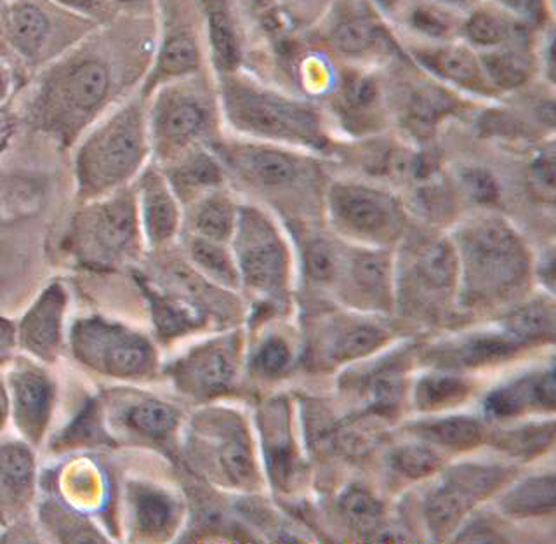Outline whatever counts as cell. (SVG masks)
Segmentation results:
<instances>
[{"label":"cell","instance_id":"9c48e42d","mask_svg":"<svg viewBox=\"0 0 556 544\" xmlns=\"http://www.w3.org/2000/svg\"><path fill=\"white\" fill-rule=\"evenodd\" d=\"M456 249L447 240H426L408 257L405 288L414 301L437 303L457 289Z\"/></svg>","mask_w":556,"mask_h":544},{"label":"cell","instance_id":"e0dca14e","mask_svg":"<svg viewBox=\"0 0 556 544\" xmlns=\"http://www.w3.org/2000/svg\"><path fill=\"white\" fill-rule=\"evenodd\" d=\"M329 37L334 48L346 56H367L387 45V36L372 14L356 2L339 11Z\"/></svg>","mask_w":556,"mask_h":544},{"label":"cell","instance_id":"f35d334b","mask_svg":"<svg viewBox=\"0 0 556 544\" xmlns=\"http://www.w3.org/2000/svg\"><path fill=\"white\" fill-rule=\"evenodd\" d=\"M555 425L553 421L544 425H530L518 430L504 431L495 437V445L508 451L513 456L532 457L541 454L553 444Z\"/></svg>","mask_w":556,"mask_h":544},{"label":"cell","instance_id":"7dc6e473","mask_svg":"<svg viewBox=\"0 0 556 544\" xmlns=\"http://www.w3.org/2000/svg\"><path fill=\"white\" fill-rule=\"evenodd\" d=\"M254 364H256L261 375H282L287 367L291 366V350L287 346L286 341L280 340V338H271L261 346Z\"/></svg>","mask_w":556,"mask_h":544},{"label":"cell","instance_id":"6f0895ef","mask_svg":"<svg viewBox=\"0 0 556 544\" xmlns=\"http://www.w3.org/2000/svg\"><path fill=\"white\" fill-rule=\"evenodd\" d=\"M439 2H443V4H460V2H466V0H439Z\"/></svg>","mask_w":556,"mask_h":544},{"label":"cell","instance_id":"681fc988","mask_svg":"<svg viewBox=\"0 0 556 544\" xmlns=\"http://www.w3.org/2000/svg\"><path fill=\"white\" fill-rule=\"evenodd\" d=\"M497 10L504 13L511 14L513 18L520 20V22L538 23L543 22L544 18V0H492Z\"/></svg>","mask_w":556,"mask_h":544},{"label":"cell","instance_id":"2e32d148","mask_svg":"<svg viewBox=\"0 0 556 544\" xmlns=\"http://www.w3.org/2000/svg\"><path fill=\"white\" fill-rule=\"evenodd\" d=\"M113 416L117 418L118 428L135 435L150 440H164L178 428V410L169 404L147 398V396H118Z\"/></svg>","mask_w":556,"mask_h":544},{"label":"cell","instance_id":"603a6c76","mask_svg":"<svg viewBox=\"0 0 556 544\" xmlns=\"http://www.w3.org/2000/svg\"><path fill=\"white\" fill-rule=\"evenodd\" d=\"M135 207L127 199L103 205L91 218V244L101 254H121L135 239Z\"/></svg>","mask_w":556,"mask_h":544},{"label":"cell","instance_id":"3957f363","mask_svg":"<svg viewBox=\"0 0 556 544\" xmlns=\"http://www.w3.org/2000/svg\"><path fill=\"white\" fill-rule=\"evenodd\" d=\"M235 263L249 288L277 296L289 282V251L274 222L256 207H242L235 223Z\"/></svg>","mask_w":556,"mask_h":544},{"label":"cell","instance_id":"83f0119b","mask_svg":"<svg viewBox=\"0 0 556 544\" xmlns=\"http://www.w3.org/2000/svg\"><path fill=\"white\" fill-rule=\"evenodd\" d=\"M506 331L518 346L552 340L555 334V306L547 300L530 301L506 318Z\"/></svg>","mask_w":556,"mask_h":544},{"label":"cell","instance_id":"4316f807","mask_svg":"<svg viewBox=\"0 0 556 544\" xmlns=\"http://www.w3.org/2000/svg\"><path fill=\"white\" fill-rule=\"evenodd\" d=\"M144 227L152 242H165L178 228V207L159 176L144 178Z\"/></svg>","mask_w":556,"mask_h":544},{"label":"cell","instance_id":"ee69618b","mask_svg":"<svg viewBox=\"0 0 556 544\" xmlns=\"http://www.w3.org/2000/svg\"><path fill=\"white\" fill-rule=\"evenodd\" d=\"M304 262H306V270H308L309 277L324 283L332 282L341 271V265H343L334 245L321 239L312 240L306 245Z\"/></svg>","mask_w":556,"mask_h":544},{"label":"cell","instance_id":"8992f818","mask_svg":"<svg viewBox=\"0 0 556 544\" xmlns=\"http://www.w3.org/2000/svg\"><path fill=\"white\" fill-rule=\"evenodd\" d=\"M75 357L113 378H141L155 369V350L147 338L98 318L80 320L72 331Z\"/></svg>","mask_w":556,"mask_h":544},{"label":"cell","instance_id":"30bf717a","mask_svg":"<svg viewBox=\"0 0 556 544\" xmlns=\"http://www.w3.org/2000/svg\"><path fill=\"white\" fill-rule=\"evenodd\" d=\"M141 159V132L132 118L112 127L84 162L89 187H109L129 176Z\"/></svg>","mask_w":556,"mask_h":544},{"label":"cell","instance_id":"9a60e30c","mask_svg":"<svg viewBox=\"0 0 556 544\" xmlns=\"http://www.w3.org/2000/svg\"><path fill=\"white\" fill-rule=\"evenodd\" d=\"M350 288L355 296L374 309H388L393 298L391 262L381 251H358L346 263Z\"/></svg>","mask_w":556,"mask_h":544},{"label":"cell","instance_id":"1f68e13d","mask_svg":"<svg viewBox=\"0 0 556 544\" xmlns=\"http://www.w3.org/2000/svg\"><path fill=\"white\" fill-rule=\"evenodd\" d=\"M205 126V112L199 103L188 98H178L167 105L162 115V135L173 143H188L199 136Z\"/></svg>","mask_w":556,"mask_h":544},{"label":"cell","instance_id":"8fae6325","mask_svg":"<svg viewBox=\"0 0 556 544\" xmlns=\"http://www.w3.org/2000/svg\"><path fill=\"white\" fill-rule=\"evenodd\" d=\"M13 393L14 419L23 435L31 442H39L46 433L51 416V379L39 367L31 364H17L9 378Z\"/></svg>","mask_w":556,"mask_h":544},{"label":"cell","instance_id":"4dcf8cb0","mask_svg":"<svg viewBox=\"0 0 556 544\" xmlns=\"http://www.w3.org/2000/svg\"><path fill=\"white\" fill-rule=\"evenodd\" d=\"M9 36L23 54L37 53L48 36V20L35 5H14L8 18Z\"/></svg>","mask_w":556,"mask_h":544},{"label":"cell","instance_id":"d4e9b609","mask_svg":"<svg viewBox=\"0 0 556 544\" xmlns=\"http://www.w3.org/2000/svg\"><path fill=\"white\" fill-rule=\"evenodd\" d=\"M527 23L513 18L511 14L497 10H477L471 13L465 25L463 34L466 40L475 48L494 49L501 46L523 42L527 40Z\"/></svg>","mask_w":556,"mask_h":544},{"label":"cell","instance_id":"7c38bea8","mask_svg":"<svg viewBox=\"0 0 556 544\" xmlns=\"http://www.w3.org/2000/svg\"><path fill=\"white\" fill-rule=\"evenodd\" d=\"M230 159L233 166L251 184L268 190H283L292 187L303 178L306 170L300 157L268 143L237 147L231 150Z\"/></svg>","mask_w":556,"mask_h":544},{"label":"cell","instance_id":"f907efd6","mask_svg":"<svg viewBox=\"0 0 556 544\" xmlns=\"http://www.w3.org/2000/svg\"><path fill=\"white\" fill-rule=\"evenodd\" d=\"M465 185L471 197H475L478 202H492L497 197V187H495L494 179L491 178L485 170L473 169L468 170L465 175Z\"/></svg>","mask_w":556,"mask_h":544},{"label":"cell","instance_id":"f6af8a7d","mask_svg":"<svg viewBox=\"0 0 556 544\" xmlns=\"http://www.w3.org/2000/svg\"><path fill=\"white\" fill-rule=\"evenodd\" d=\"M440 465L442 459L439 454L434 453L433 448L422 445H407L393 454V466L408 479L428 477L439 470Z\"/></svg>","mask_w":556,"mask_h":544},{"label":"cell","instance_id":"836d02e7","mask_svg":"<svg viewBox=\"0 0 556 544\" xmlns=\"http://www.w3.org/2000/svg\"><path fill=\"white\" fill-rule=\"evenodd\" d=\"M191 257L200 270L216 282L233 288L239 282V270L231 254L223 248L222 242L216 240L199 239L193 240L190 245Z\"/></svg>","mask_w":556,"mask_h":544},{"label":"cell","instance_id":"816d5d0a","mask_svg":"<svg viewBox=\"0 0 556 544\" xmlns=\"http://www.w3.org/2000/svg\"><path fill=\"white\" fill-rule=\"evenodd\" d=\"M534 176L539 184L553 192V184H555V159H553V150L543 152L539 155L538 161L534 162Z\"/></svg>","mask_w":556,"mask_h":544},{"label":"cell","instance_id":"484cf974","mask_svg":"<svg viewBox=\"0 0 556 544\" xmlns=\"http://www.w3.org/2000/svg\"><path fill=\"white\" fill-rule=\"evenodd\" d=\"M555 475L532 477L518 483L517 488H513L501 501V508L511 517L552 515L555 511Z\"/></svg>","mask_w":556,"mask_h":544},{"label":"cell","instance_id":"7bdbcfd3","mask_svg":"<svg viewBox=\"0 0 556 544\" xmlns=\"http://www.w3.org/2000/svg\"><path fill=\"white\" fill-rule=\"evenodd\" d=\"M199 66V49L188 36H176L167 40L162 49L159 72L162 75H185Z\"/></svg>","mask_w":556,"mask_h":544},{"label":"cell","instance_id":"6da1fadb","mask_svg":"<svg viewBox=\"0 0 556 544\" xmlns=\"http://www.w3.org/2000/svg\"><path fill=\"white\" fill-rule=\"evenodd\" d=\"M457 289L468 308H489L517 296L530 277V254L517 230L486 216L460 228L454 242Z\"/></svg>","mask_w":556,"mask_h":544},{"label":"cell","instance_id":"b9f144b4","mask_svg":"<svg viewBox=\"0 0 556 544\" xmlns=\"http://www.w3.org/2000/svg\"><path fill=\"white\" fill-rule=\"evenodd\" d=\"M155 312V324L159 332L165 338L181 336L190 331L199 324V315L195 309L185 305L181 301L167 300V298H155L153 303Z\"/></svg>","mask_w":556,"mask_h":544},{"label":"cell","instance_id":"db71d44e","mask_svg":"<svg viewBox=\"0 0 556 544\" xmlns=\"http://www.w3.org/2000/svg\"><path fill=\"white\" fill-rule=\"evenodd\" d=\"M63 4L72 5V8H77V10H96L98 5H100V0H60Z\"/></svg>","mask_w":556,"mask_h":544},{"label":"cell","instance_id":"d6986e66","mask_svg":"<svg viewBox=\"0 0 556 544\" xmlns=\"http://www.w3.org/2000/svg\"><path fill=\"white\" fill-rule=\"evenodd\" d=\"M459 106V101L451 92L440 86L421 84L408 92L402 110V121L410 135L425 140L433 136L442 121L456 114Z\"/></svg>","mask_w":556,"mask_h":544},{"label":"cell","instance_id":"f5cc1de1","mask_svg":"<svg viewBox=\"0 0 556 544\" xmlns=\"http://www.w3.org/2000/svg\"><path fill=\"white\" fill-rule=\"evenodd\" d=\"M13 344V332L5 326H0V360L5 357V353Z\"/></svg>","mask_w":556,"mask_h":544},{"label":"cell","instance_id":"d6a6232c","mask_svg":"<svg viewBox=\"0 0 556 544\" xmlns=\"http://www.w3.org/2000/svg\"><path fill=\"white\" fill-rule=\"evenodd\" d=\"M339 508L348 523L361 534H372L381 527L384 508L381 501L372 496L367 489L358 485L348 488L339 499Z\"/></svg>","mask_w":556,"mask_h":544},{"label":"cell","instance_id":"11a10c76","mask_svg":"<svg viewBox=\"0 0 556 544\" xmlns=\"http://www.w3.org/2000/svg\"><path fill=\"white\" fill-rule=\"evenodd\" d=\"M9 410V396L5 393L4 387L0 383V427L4 425L5 416H8Z\"/></svg>","mask_w":556,"mask_h":544},{"label":"cell","instance_id":"4fadbf2b","mask_svg":"<svg viewBox=\"0 0 556 544\" xmlns=\"http://www.w3.org/2000/svg\"><path fill=\"white\" fill-rule=\"evenodd\" d=\"M414 56L426 71L443 83L482 97L494 92L491 83L486 80L480 58L466 46H431L416 49Z\"/></svg>","mask_w":556,"mask_h":544},{"label":"cell","instance_id":"680465c9","mask_svg":"<svg viewBox=\"0 0 556 544\" xmlns=\"http://www.w3.org/2000/svg\"><path fill=\"white\" fill-rule=\"evenodd\" d=\"M2 91H4V77L0 74V94H2Z\"/></svg>","mask_w":556,"mask_h":544},{"label":"cell","instance_id":"74e56055","mask_svg":"<svg viewBox=\"0 0 556 544\" xmlns=\"http://www.w3.org/2000/svg\"><path fill=\"white\" fill-rule=\"evenodd\" d=\"M379 89L367 75H348L339 92V105L341 112L353 121H361L362 117H369L378 109Z\"/></svg>","mask_w":556,"mask_h":544},{"label":"cell","instance_id":"ac0fdd59","mask_svg":"<svg viewBox=\"0 0 556 544\" xmlns=\"http://www.w3.org/2000/svg\"><path fill=\"white\" fill-rule=\"evenodd\" d=\"M555 407V372L527 376L517 383L500 388L489 395L485 409L495 418H509L527 409H549Z\"/></svg>","mask_w":556,"mask_h":544},{"label":"cell","instance_id":"5bb4252c","mask_svg":"<svg viewBox=\"0 0 556 544\" xmlns=\"http://www.w3.org/2000/svg\"><path fill=\"white\" fill-rule=\"evenodd\" d=\"M65 296L60 289H49L30 309L20 327V343L42 360H54L61 344V317Z\"/></svg>","mask_w":556,"mask_h":544},{"label":"cell","instance_id":"f1b7e54d","mask_svg":"<svg viewBox=\"0 0 556 544\" xmlns=\"http://www.w3.org/2000/svg\"><path fill=\"white\" fill-rule=\"evenodd\" d=\"M388 332L369 322H352L341 327L327 346L330 360L350 362L381 349Z\"/></svg>","mask_w":556,"mask_h":544},{"label":"cell","instance_id":"60d3db41","mask_svg":"<svg viewBox=\"0 0 556 544\" xmlns=\"http://www.w3.org/2000/svg\"><path fill=\"white\" fill-rule=\"evenodd\" d=\"M208 34L217 65L222 66L223 71H235L240 62L239 40L222 5L214 4L208 11Z\"/></svg>","mask_w":556,"mask_h":544},{"label":"cell","instance_id":"d590c367","mask_svg":"<svg viewBox=\"0 0 556 544\" xmlns=\"http://www.w3.org/2000/svg\"><path fill=\"white\" fill-rule=\"evenodd\" d=\"M466 381L454 376H426L416 387V405L422 410H437L459 404L468 395Z\"/></svg>","mask_w":556,"mask_h":544},{"label":"cell","instance_id":"e575fe53","mask_svg":"<svg viewBox=\"0 0 556 544\" xmlns=\"http://www.w3.org/2000/svg\"><path fill=\"white\" fill-rule=\"evenodd\" d=\"M237 207L223 195L207 197L195 214V228L204 239L225 242L233 236Z\"/></svg>","mask_w":556,"mask_h":544},{"label":"cell","instance_id":"ba28073f","mask_svg":"<svg viewBox=\"0 0 556 544\" xmlns=\"http://www.w3.org/2000/svg\"><path fill=\"white\" fill-rule=\"evenodd\" d=\"M239 358V341L226 336L191 350L176 362L173 378L182 392L197 396H214L226 392L233 383Z\"/></svg>","mask_w":556,"mask_h":544},{"label":"cell","instance_id":"277c9868","mask_svg":"<svg viewBox=\"0 0 556 544\" xmlns=\"http://www.w3.org/2000/svg\"><path fill=\"white\" fill-rule=\"evenodd\" d=\"M334 227L370 245H388L404 236L407 214L396 197L367 185L336 184L329 192Z\"/></svg>","mask_w":556,"mask_h":544},{"label":"cell","instance_id":"cb8c5ba5","mask_svg":"<svg viewBox=\"0 0 556 544\" xmlns=\"http://www.w3.org/2000/svg\"><path fill=\"white\" fill-rule=\"evenodd\" d=\"M35 461L30 448L20 442L0 444V505L13 509L30 499Z\"/></svg>","mask_w":556,"mask_h":544},{"label":"cell","instance_id":"5b68a950","mask_svg":"<svg viewBox=\"0 0 556 544\" xmlns=\"http://www.w3.org/2000/svg\"><path fill=\"white\" fill-rule=\"evenodd\" d=\"M190 451L200 465L233 488L256 485V461L239 416L223 410L200 414L191 428Z\"/></svg>","mask_w":556,"mask_h":544},{"label":"cell","instance_id":"91938a15","mask_svg":"<svg viewBox=\"0 0 556 544\" xmlns=\"http://www.w3.org/2000/svg\"><path fill=\"white\" fill-rule=\"evenodd\" d=\"M122 2H136V0H122Z\"/></svg>","mask_w":556,"mask_h":544},{"label":"cell","instance_id":"52a82bcc","mask_svg":"<svg viewBox=\"0 0 556 544\" xmlns=\"http://www.w3.org/2000/svg\"><path fill=\"white\" fill-rule=\"evenodd\" d=\"M511 475V468L491 465L457 466L448 471L426 499L425 517L431 534L437 540L447 537L478 501L491 496Z\"/></svg>","mask_w":556,"mask_h":544},{"label":"cell","instance_id":"f546056e","mask_svg":"<svg viewBox=\"0 0 556 544\" xmlns=\"http://www.w3.org/2000/svg\"><path fill=\"white\" fill-rule=\"evenodd\" d=\"M414 430L417 435L428 442L454 448V451L477 447L485 435L483 433L485 430L480 421L468 418V416H452V418L439 419V421L422 422V425H417Z\"/></svg>","mask_w":556,"mask_h":544},{"label":"cell","instance_id":"8d00e7d4","mask_svg":"<svg viewBox=\"0 0 556 544\" xmlns=\"http://www.w3.org/2000/svg\"><path fill=\"white\" fill-rule=\"evenodd\" d=\"M109 72L101 63L87 62L75 68L70 75L68 89L70 100L80 109H92L103 100L109 91Z\"/></svg>","mask_w":556,"mask_h":544},{"label":"cell","instance_id":"ab89813d","mask_svg":"<svg viewBox=\"0 0 556 544\" xmlns=\"http://www.w3.org/2000/svg\"><path fill=\"white\" fill-rule=\"evenodd\" d=\"M518 344L504 336H477L473 340L466 341L454 353V360L460 366H483L495 360H504L517 352Z\"/></svg>","mask_w":556,"mask_h":544},{"label":"cell","instance_id":"9f6ffc18","mask_svg":"<svg viewBox=\"0 0 556 544\" xmlns=\"http://www.w3.org/2000/svg\"><path fill=\"white\" fill-rule=\"evenodd\" d=\"M379 4L384 5V8H395L399 4V0H378Z\"/></svg>","mask_w":556,"mask_h":544},{"label":"cell","instance_id":"ffe728a7","mask_svg":"<svg viewBox=\"0 0 556 544\" xmlns=\"http://www.w3.org/2000/svg\"><path fill=\"white\" fill-rule=\"evenodd\" d=\"M265 421L266 459L269 475L282 488H289L298 473V456H295L292 440L289 437V418L283 402H274L266 407L263 416Z\"/></svg>","mask_w":556,"mask_h":544},{"label":"cell","instance_id":"bcb514c9","mask_svg":"<svg viewBox=\"0 0 556 544\" xmlns=\"http://www.w3.org/2000/svg\"><path fill=\"white\" fill-rule=\"evenodd\" d=\"M222 181V173L213 159L199 155L188 161L176 175V184L181 190H199L214 187Z\"/></svg>","mask_w":556,"mask_h":544},{"label":"cell","instance_id":"7a4b0ae2","mask_svg":"<svg viewBox=\"0 0 556 544\" xmlns=\"http://www.w3.org/2000/svg\"><path fill=\"white\" fill-rule=\"evenodd\" d=\"M226 115L240 131L271 143L324 149L320 115L308 103L260 86L230 83L225 91Z\"/></svg>","mask_w":556,"mask_h":544},{"label":"cell","instance_id":"7402d4cb","mask_svg":"<svg viewBox=\"0 0 556 544\" xmlns=\"http://www.w3.org/2000/svg\"><path fill=\"white\" fill-rule=\"evenodd\" d=\"M130 509L136 531L148 540H162L178 520V506L173 497L152 485L130 488Z\"/></svg>","mask_w":556,"mask_h":544},{"label":"cell","instance_id":"c3c4849f","mask_svg":"<svg viewBox=\"0 0 556 544\" xmlns=\"http://www.w3.org/2000/svg\"><path fill=\"white\" fill-rule=\"evenodd\" d=\"M410 22L416 30L433 39H445L451 31V20L437 8H416Z\"/></svg>","mask_w":556,"mask_h":544},{"label":"cell","instance_id":"44dd1931","mask_svg":"<svg viewBox=\"0 0 556 544\" xmlns=\"http://www.w3.org/2000/svg\"><path fill=\"white\" fill-rule=\"evenodd\" d=\"M478 58L494 91L521 88L534 74L535 60L527 48L526 40L486 49L485 53L478 54Z\"/></svg>","mask_w":556,"mask_h":544}]
</instances>
